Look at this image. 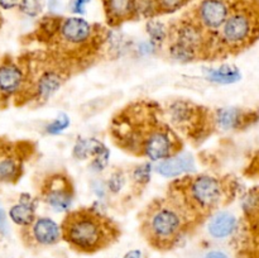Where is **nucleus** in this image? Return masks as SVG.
<instances>
[{
    "label": "nucleus",
    "instance_id": "obj_1",
    "mask_svg": "<svg viewBox=\"0 0 259 258\" xmlns=\"http://www.w3.org/2000/svg\"><path fill=\"white\" fill-rule=\"evenodd\" d=\"M33 34L46 46L45 51L75 72L88 67L98 57L108 32L81 17L47 15Z\"/></svg>",
    "mask_w": 259,
    "mask_h": 258
},
{
    "label": "nucleus",
    "instance_id": "obj_2",
    "mask_svg": "<svg viewBox=\"0 0 259 258\" xmlns=\"http://www.w3.org/2000/svg\"><path fill=\"white\" fill-rule=\"evenodd\" d=\"M230 184L211 175L185 176L169 185L168 196L176 200L197 225L230 201L234 192Z\"/></svg>",
    "mask_w": 259,
    "mask_h": 258
},
{
    "label": "nucleus",
    "instance_id": "obj_3",
    "mask_svg": "<svg viewBox=\"0 0 259 258\" xmlns=\"http://www.w3.org/2000/svg\"><path fill=\"white\" fill-rule=\"evenodd\" d=\"M62 240L78 253L93 254L110 247L120 237V228L95 207L68 211L61 224Z\"/></svg>",
    "mask_w": 259,
    "mask_h": 258
},
{
    "label": "nucleus",
    "instance_id": "obj_4",
    "mask_svg": "<svg viewBox=\"0 0 259 258\" xmlns=\"http://www.w3.org/2000/svg\"><path fill=\"white\" fill-rule=\"evenodd\" d=\"M141 233L149 245L158 250L176 247L196 224L184 207L167 195L154 199L141 214Z\"/></svg>",
    "mask_w": 259,
    "mask_h": 258
},
{
    "label": "nucleus",
    "instance_id": "obj_5",
    "mask_svg": "<svg viewBox=\"0 0 259 258\" xmlns=\"http://www.w3.org/2000/svg\"><path fill=\"white\" fill-rule=\"evenodd\" d=\"M25 81L14 104L17 106L43 104L50 100L71 77L72 70L47 51H35L20 57Z\"/></svg>",
    "mask_w": 259,
    "mask_h": 258
},
{
    "label": "nucleus",
    "instance_id": "obj_6",
    "mask_svg": "<svg viewBox=\"0 0 259 258\" xmlns=\"http://www.w3.org/2000/svg\"><path fill=\"white\" fill-rule=\"evenodd\" d=\"M259 39V0H235L215 39V60L238 55Z\"/></svg>",
    "mask_w": 259,
    "mask_h": 258
},
{
    "label": "nucleus",
    "instance_id": "obj_7",
    "mask_svg": "<svg viewBox=\"0 0 259 258\" xmlns=\"http://www.w3.org/2000/svg\"><path fill=\"white\" fill-rule=\"evenodd\" d=\"M167 115L175 128L181 131L190 141L200 143L217 128L214 111L187 100L172 101Z\"/></svg>",
    "mask_w": 259,
    "mask_h": 258
},
{
    "label": "nucleus",
    "instance_id": "obj_8",
    "mask_svg": "<svg viewBox=\"0 0 259 258\" xmlns=\"http://www.w3.org/2000/svg\"><path fill=\"white\" fill-rule=\"evenodd\" d=\"M28 142H9L0 139V182L15 184L24 172V162L33 152Z\"/></svg>",
    "mask_w": 259,
    "mask_h": 258
},
{
    "label": "nucleus",
    "instance_id": "obj_9",
    "mask_svg": "<svg viewBox=\"0 0 259 258\" xmlns=\"http://www.w3.org/2000/svg\"><path fill=\"white\" fill-rule=\"evenodd\" d=\"M40 197L56 211H67L75 197L72 180L66 172H53L40 185Z\"/></svg>",
    "mask_w": 259,
    "mask_h": 258
},
{
    "label": "nucleus",
    "instance_id": "obj_10",
    "mask_svg": "<svg viewBox=\"0 0 259 258\" xmlns=\"http://www.w3.org/2000/svg\"><path fill=\"white\" fill-rule=\"evenodd\" d=\"M25 73L20 57L7 55L0 60V108H7L24 86Z\"/></svg>",
    "mask_w": 259,
    "mask_h": 258
},
{
    "label": "nucleus",
    "instance_id": "obj_11",
    "mask_svg": "<svg viewBox=\"0 0 259 258\" xmlns=\"http://www.w3.org/2000/svg\"><path fill=\"white\" fill-rule=\"evenodd\" d=\"M235 0H200L191 14L212 35H217L227 22Z\"/></svg>",
    "mask_w": 259,
    "mask_h": 258
},
{
    "label": "nucleus",
    "instance_id": "obj_12",
    "mask_svg": "<svg viewBox=\"0 0 259 258\" xmlns=\"http://www.w3.org/2000/svg\"><path fill=\"white\" fill-rule=\"evenodd\" d=\"M23 243L30 248L52 247L62 240V230L51 218H35L34 222L20 230Z\"/></svg>",
    "mask_w": 259,
    "mask_h": 258
},
{
    "label": "nucleus",
    "instance_id": "obj_13",
    "mask_svg": "<svg viewBox=\"0 0 259 258\" xmlns=\"http://www.w3.org/2000/svg\"><path fill=\"white\" fill-rule=\"evenodd\" d=\"M103 5L106 22L111 28L139 18L137 0H103Z\"/></svg>",
    "mask_w": 259,
    "mask_h": 258
},
{
    "label": "nucleus",
    "instance_id": "obj_14",
    "mask_svg": "<svg viewBox=\"0 0 259 258\" xmlns=\"http://www.w3.org/2000/svg\"><path fill=\"white\" fill-rule=\"evenodd\" d=\"M214 115L217 126L223 131L244 129L258 120L257 114L240 108H219L214 111Z\"/></svg>",
    "mask_w": 259,
    "mask_h": 258
},
{
    "label": "nucleus",
    "instance_id": "obj_15",
    "mask_svg": "<svg viewBox=\"0 0 259 258\" xmlns=\"http://www.w3.org/2000/svg\"><path fill=\"white\" fill-rule=\"evenodd\" d=\"M238 229V220L232 212L225 210H218L209 218L207 233L214 239L222 240L232 237Z\"/></svg>",
    "mask_w": 259,
    "mask_h": 258
},
{
    "label": "nucleus",
    "instance_id": "obj_16",
    "mask_svg": "<svg viewBox=\"0 0 259 258\" xmlns=\"http://www.w3.org/2000/svg\"><path fill=\"white\" fill-rule=\"evenodd\" d=\"M156 171L163 177H176L195 169L194 157L189 153H180L171 158L157 162Z\"/></svg>",
    "mask_w": 259,
    "mask_h": 258
},
{
    "label": "nucleus",
    "instance_id": "obj_17",
    "mask_svg": "<svg viewBox=\"0 0 259 258\" xmlns=\"http://www.w3.org/2000/svg\"><path fill=\"white\" fill-rule=\"evenodd\" d=\"M9 218L13 220V223L19 225L20 228H25L32 224L35 220V205L30 197L28 200H24L22 196L18 204L13 205L9 210Z\"/></svg>",
    "mask_w": 259,
    "mask_h": 258
},
{
    "label": "nucleus",
    "instance_id": "obj_18",
    "mask_svg": "<svg viewBox=\"0 0 259 258\" xmlns=\"http://www.w3.org/2000/svg\"><path fill=\"white\" fill-rule=\"evenodd\" d=\"M205 76L209 81L220 85L234 83L242 78V73L237 67L230 65H223L218 68H206Z\"/></svg>",
    "mask_w": 259,
    "mask_h": 258
},
{
    "label": "nucleus",
    "instance_id": "obj_19",
    "mask_svg": "<svg viewBox=\"0 0 259 258\" xmlns=\"http://www.w3.org/2000/svg\"><path fill=\"white\" fill-rule=\"evenodd\" d=\"M108 151L104 143L95 138H78L73 147V157L77 159H88L89 157H98Z\"/></svg>",
    "mask_w": 259,
    "mask_h": 258
},
{
    "label": "nucleus",
    "instance_id": "obj_20",
    "mask_svg": "<svg viewBox=\"0 0 259 258\" xmlns=\"http://www.w3.org/2000/svg\"><path fill=\"white\" fill-rule=\"evenodd\" d=\"M146 29L151 40L156 45H162L168 38V27H166L163 23L157 20L156 18L149 19L147 22Z\"/></svg>",
    "mask_w": 259,
    "mask_h": 258
},
{
    "label": "nucleus",
    "instance_id": "obj_21",
    "mask_svg": "<svg viewBox=\"0 0 259 258\" xmlns=\"http://www.w3.org/2000/svg\"><path fill=\"white\" fill-rule=\"evenodd\" d=\"M152 171H153V167H152V164L149 162H144V163L134 167L133 172H132L133 184L138 187L146 186L149 182V180H151Z\"/></svg>",
    "mask_w": 259,
    "mask_h": 258
},
{
    "label": "nucleus",
    "instance_id": "obj_22",
    "mask_svg": "<svg viewBox=\"0 0 259 258\" xmlns=\"http://www.w3.org/2000/svg\"><path fill=\"white\" fill-rule=\"evenodd\" d=\"M191 0H156L157 7H158L159 15L162 14H171V13L177 12L185 5H187Z\"/></svg>",
    "mask_w": 259,
    "mask_h": 258
},
{
    "label": "nucleus",
    "instance_id": "obj_23",
    "mask_svg": "<svg viewBox=\"0 0 259 258\" xmlns=\"http://www.w3.org/2000/svg\"><path fill=\"white\" fill-rule=\"evenodd\" d=\"M70 124V118L62 113L46 126V132H47V134H51V136H57V134L62 133L65 129H67Z\"/></svg>",
    "mask_w": 259,
    "mask_h": 258
},
{
    "label": "nucleus",
    "instance_id": "obj_24",
    "mask_svg": "<svg viewBox=\"0 0 259 258\" xmlns=\"http://www.w3.org/2000/svg\"><path fill=\"white\" fill-rule=\"evenodd\" d=\"M19 9L28 17H37L42 12V0H20Z\"/></svg>",
    "mask_w": 259,
    "mask_h": 258
},
{
    "label": "nucleus",
    "instance_id": "obj_25",
    "mask_svg": "<svg viewBox=\"0 0 259 258\" xmlns=\"http://www.w3.org/2000/svg\"><path fill=\"white\" fill-rule=\"evenodd\" d=\"M124 185H125V176H124V174L121 171H116L109 179L108 190L110 192H113V194H116V192H119L123 189Z\"/></svg>",
    "mask_w": 259,
    "mask_h": 258
},
{
    "label": "nucleus",
    "instance_id": "obj_26",
    "mask_svg": "<svg viewBox=\"0 0 259 258\" xmlns=\"http://www.w3.org/2000/svg\"><path fill=\"white\" fill-rule=\"evenodd\" d=\"M91 0H71L70 2V10L72 14L83 15L86 13V7Z\"/></svg>",
    "mask_w": 259,
    "mask_h": 258
},
{
    "label": "nucleus",
    "instance_id": "obj_27",
    "mask_svg": "<svg viewBox=\"0 0 259 258\" xmlns=\"http://www.w3.org/2000/svg\"><path fill=\"white\" fill-rule=\"evenodd\" d=\"M8 220H7V215H5L4 209H3L2 204H0V234L2 235H7L8 234Z\"/></svg>",
    "mask_w": 259,
    "mask_h": 258
},
{
    "label": "nucleus",
    "instance_id": "obj_28",
    "mask_svg": "<svg viewBox=\"0 0 259 258\" xmlns=\"http://www.w3.org/2000/svg\"><path fill=\"white\" fill-rule=\"evenodd\" d=\"M20 0H0V8L5 10L14 9V8H19Z\"/></svg>",
    "mask_w": 259,
    "mask_h": 258
},
{
    "label": "nucleus",
    "instance_id": "obj_29",
    "mask_svg": "<svg viewBox=\"0 0 259 258\" xmlns=\"http://www.w3.org/2000/svg\"><path fill=\"white\" fill-rule=\"evenodd\" d=\"M202 258H229V255H228L225 252H223V250L215 249V250H210V252H207Z\"/></svg>",
    "mask_w": 259,
    "mask_h": 258
},
{
    "label": "nucleus",
    "instance_id": "obj_30",
    "mask_svg": "<svg viewBox=\"0 0 259 258\" xmlns=\"http://www.w3.org/2000/svg\"><path fill=\"white\" fill-rule=\"evenodd\" d=\"M123 258H143V253L139 249H132L123 255Z\"/></svg>",
    "mask_w": 259,
    "mask_h": 258
},
{
    "label": "nucleus",
    "instance_id": "obj_31",
    "mask_svg": "<svg viewBox=\"0 0 259 258\" xmlns=\"http://www.w3.org/2000/svg\"><path fill=\"white\" fill-rule=\"evenodd\" d=\"M3 25V18H2V14H0V28H2Z\"/></svg>",
    "mask_w": 259,
    "mask_h": 258
}]
</instances>
